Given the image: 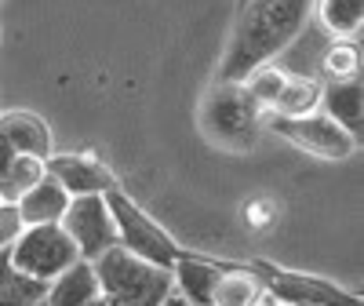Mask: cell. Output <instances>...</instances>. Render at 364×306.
<instances>
[{
  "label": "cell",
  "instance_id": "obj_1",
  "mask_svg": "<svg viewBox=\"0 0 364 306\" xmlns=\"http://www.w3.org/2000/svg\"><path fill=\"white\" fill-rule=\"evenodd\" d=\"M310 8L314 0H245L223 51L219 80H245L255 66L284 55L310 26Z\"/></svg>",
  "mask_w": 364,
  "mask_h": 306
},
{
  "label": "cell",
  "instance_id": "obj_19",
  "mask_svg": "<svg viewBox=\"0 0 364 306\" xmlns=\"http://www.w3.org/2000/svg\"><path fill=\"white\" fill-rule=\"evenodd\" d=\"M44 157H33V153H15L11 164L0 175V201H18L37 179H44Z\"/></svg>",
  "mask_w": 364,
  "mask_h": 306
},
{
  "label": "cell",
  "instance_id": "obj_25",
  "mask_svg": "<svg viewBox=\"0 0 364 306\" xmlns=\"http://www.w3.org/2000/svg\"><path fill=\"white\" fill-rule=\"evenodd\" d=\"M87 306H117V302H113V299H106V295H95Z\"/></svg>",
  "mask_w": 364,
  "mask_h": 306
},
{
  "label": "cell",
  "instance_id": "obj_10",
  "mask_svg": "<svg viewBox=\"0 0 364 306\" xmlns=\"http://www.w3.org/2000/svg\"><path fill=\"white\" fill-rule=\"evenodd\" d=\"M0 139H4L15 153H33V157H51L55 153V135L44 117L29 110H8L0 113Z\"/></svg>",
  "mask_w": 364,
  "mask_h": 306
},
{
  "label": "cell",
  "instance_id": "obj_26",
  "mask_svg": "<svg viewBox=\"0 0 364 306\" xmlns=\"http://www.w3.org/2000/svg\"><path fill=\"white\" fill-rule=\"evenodd\" d=\"M259 306H291V302H277V299H269V295H266V299H262Z\"/></svg>",
  "mask_w": 364,
  "mask_h": 306
},
{
  "label": "cell",
  "instance_id": "obj_12",
  "mask_svg": "<svg viewBox=\"0 0 364 306\" xmlns=\"http://www.w3.org/2000/svg\"><path fill=\"white\" fill-rule=\"evenodd\" d=\"M70 204V194L58 186V182L44 172V179H37L33 186H29L15 208H18V216H22V226H37V223H58L63 219V211Z\"/></svg>",
  "mask_w": 364,
  "mask_h": 306
},
{
  "label": "cell",
  "instance_id": "obj_3",
  "mask_svg": "<svg viewBox=\"0 0 364 306\" xmlns=\"http://www.w3.org/2000/svg\"><path fill=\"white\" fill-rule=\"evenodd\" d=\"M262 120L266 110L248 95L240 80H219L200 110V125L208 139L226 149H252L262 132Z\"/></svg>",
  "mask_w": 364,
  "mask_h": 306
},
{
  "label": "cell",
  "instance_id": "obj_16",
  "mask_svg": "<svg viewBox=\"0 0 364 306\" xmlns=\"http://www.w3.org/2000/svg\"><path fill=\"white\" fill-rule=\"evenodd\" d=\"M310 19L324 37H357L364 26V0H314Z\"/></svg>",
  "mask_w": 364,
  "mask_h": 306
},
{
  "label": "cell",
  "instance_id": "obj_14",
  "mask_svg": "<svg viewBox=\"0 0 364 306\" xmlns=\"http://www.w3.org/2000/svg\"><path fill=\"white\" fill-rule=\"evenodd\" d=\"M266 299V281L259 270L233 266L219 270V281L211 288V306H259Z\"/></svg>",
  "mask_w": 364,
  "mask_h": 306
},
{
  "label": "cell",
  "instance_id": "obj_11",
  "mask_svg": "<svg viewBox=\"0 0 364 306\" xmlns=\"http://www.w3.org/2000/svg\"><path fill=\"white\" fill-rule=\"evenodd\" d=\"M95 295H102V292H99L95 266H91L87 259L70 263V266L58 273V278H51L48 288H44L48 306H87Z\"/></svg>",
  "mask_w": 364,
  "mask_h": 306
},
{
  "label": "cell",
  "instance_id": "obj_21",
  "mask_svg": "<svg viewBox=\"0 0 364 306\" xmlns=\"http://www.w3.org/2000/svg\"><path fill=\"white\" fill-rule=\"evenodd\" d=\"M44 288L48 281H37V278H26V273H11V278L0 285V306H29V302H37L44 299Z\"/></svg>",
  "mask_w": 364,
  "mask_h": 306
},
{
  "label": "cell",
  "instance_id": "obj_17",
  "mask_svg": "<svg viewBox=\"0 0 364 306\" xmlns=\"http://www.w3.org/2000/svg\"><path fill=\"white\" fill-rule=\"evenodd\" d=\"M321 110V80L317 77H284L277 99L269 102L266 117H306Z\"/></svg>",
  "mask_w": 364,
  "mask_h": 306
},
{
  "label": "cell",
  "instance_id": "obj_20",
  "mask_svg": "<svg viewBox=\"0 0 364 306\" xmlns=\"http://www.w3.org/2000/svg\"><path fill=\"white\" fill-rule=\"evenodd\" d=\"M284 70L277 66V63H262V66H255L245 80H240V84H245V91H248V95L269 113V102L273 99H277V91H281V84H284Z\"/></svg>",
  "mask_w": 364,
  "mask_h": 306
},
{
  "label": "cell",
  "instance_id": "obj_18",
  "mask_svg": "<svg viewBox=\"0 0 364 306\" xmlns=\"http://www.w3.org/2000/svg\"><path fill=\"white\" fill-rule=\"evenodd\" d=\"M360 77V33L331 37L321 51V80H353Z\"/></svg>",
  "mask_w": 364,
  "mask_h": 306
},
{
  "label": "cell",
  "instance_id": "obj_8",
  "mask_svg": "<svg viewBox=\"0 0 364 306\" xmlns=\"http://www.w3.org/2000/svg\"><path fill=\"white\" fill-rule=\"evenodd\" d=\"M262 281H266V295L277 302H291V306H364L360 295L339 288L336 281L314 278V273H295V270H277V266H262Z\"/></svg>",
  "mask_w": 364,
  "mask_h": 306
},
{
  "label": "cell",
  "instance_id": "obj_22",
  "mask_svg": "<svg viewBox=\"0 0 364 306\" xmlns=\"http://www.w3.org/2000/svg\"><path fill=\"white\" fill-rule=\"evenodd\" d=\"M18 233H22V216L15 201H0V248H11Z\"/></svg>",
  "mask_w": 364,
  "mask_h": 306
},
{
  "label": "cell",
  "instance_id": "obj_23",
  "mask_svg": "<svg viewBox=\"0 0 364 306\" xmlns=\"http://www.w3.org/2000/svg\"><path fill=\"white\" fill-rule=\"evenodd\" d=\"M11 273H15V266H11V248H0V285H4Z\"/></svg>",
  "mask_w": 364,
  "mask_h": 306
},
{
  "label": "cell",
  "instance_id": "obj_24",
  "mask_svg": "<svg viewBox=\"0 0 364 306\" xmlns=\"http://www.w3.org/2000/svg\"><path fill=\"white\" fill-rule=\"evenodd\" d=\"M161 306H193V302H190V299H182V295H178V292L171 288V292H168V295L161 299Z\"/></svg>",
  "mask_w": 364,
  "mask_h": 306
},
{
  "label": "cell",
  "instance_id": "obj_27",
  "mask_svg": "<svg viewBox=\"0 0 364 306\" xmlns=\"http://www.w3.org/2000/svg\"><path fill=\"white\" fill-rule=\"evenodd\" d=\"M29 306H48V299H37V302H29Z\"/></svg>",
  "mask_w": 364,
  "mask_h": 306
},
{
  "label": "cell",
  "instance_id": "obj_6",
  "mask_svg": "<svg viewBox=\"0 0 364 306\" xmlns=\"http://www.w3.org/2000/svg\"><path fill=\"white\" fill-rule=\"evenodd\" d=\"M266 120L284 142L299 146L302 153L321 161H350L360 149V139H353L343 125H336L324 110L306 113V117H266Z\"/></svg>",
  "mask_w": 364,
  "mask_h": 306
},
{
  "label": "cell",
  "instance_id": "obj_15",
  "mask_svg": "<svg viewBox=\"0 0 364 306\" xmlns=\"http://www.w3.org/2000/svg\"><path fill=\"white\" fill-rule=\"evenodd\" d=\"M219 281V266H211L204 259H190V255H178L171 266V288L190 299L193 306H211V288Z\"/></svg>",
  "mask_w": 364,
  "mask_h": 306
},
{
  "label": "cell",
  "instance_id": "obj_7",
  "mask_svg": "<svg viewBox=\"0 0 364 306\" xmlns=\"http://www.w3.org/2000/svg\"><path fill=\"white\" fill-rule=\"evenodd\" d=\"M70 233V241L77 244V255L80 259H99L106 248L117 244V230H113V216H109V204L106 194H84V197H70L63 219H58Z\"/></svg>",
  "mask_w": 364,
  "mask_h": 306
},
{
  "label": "cell",
  "instance_id": "obj_9",
  "mask_svg": "<svg viewBox=\"0 0 364 306\" xmlns=\"http://www.w3.org/2000/svg\"><path fill=\"white\" fill-rule=\"evenodd\" d=\"M48 175L63 186L70 197H84V194H106L117 186V175L95 161L87 157V153H51V157L44 161Z\"/></svg>",
  "mask_w": 364,
  "mask_h": 306
},
{
  "label": "cell",
  "instance_id": "obj_2",
  "mask_svg": "<svg viewBox=\"0 0 364 306\" xmlns=\"http://www.w3.org/2000/svg\"><path fill=\"white\" fill-rule=\"evenodd\" d=\"M91 266H95V278H99V292L117 306H161V299L171 292L168 266L132 255L120 244L106 248L99 259H91Z\"/></svg>",
  "mask_w": 364,
  "mask_h": 306
},
{
  "label": "cell",
  "instance_id": "obj_28",
  "mask_svg": "<svg viewBox=\"0 0 364 306\" xmlns=\"http://www.w3.org/2000/svg\"><path fill=\"white\" fill-rule=\"evenodd\" d=\"M240 4H245V0H237V8H240Z\"/></svg>",
  "mask_w": 364,
  "mask_h": 306
},
{
  "label": "cell",
  "instance_id": "obj_4",
  "mask_svg": "<svg viewBox=\"0 0 364 306\" xmlns=\"http://www.w3.org/2000/svg\"><path fill=\"white\" fill-rule=\"evenodd\" d=\"M106 204H109V216H113V230H117V244L120 248H128L132 255H142L149 263H157V266H175V259L182 255V248L171 241V233L154 223L146 216V211L120 190H106Z\"/></svg>",
  "mask_w": 364,
  "mask_h": 306
},
{
  "label": "cell",
  "instance_id": "obj_13",
  "mask_svg": "<svg viewBox=\"0 0 364 306\" xmlns=\"http://www.w3.org/2000/svg\"><path fill=\"white\" fill-rule=\"evenodd\" d=\"M321 110L343 125L353 139H360V77L353 80H321Z\"/></svg>",
  "mask_w": 364,
  "mask_h": 306
},
{
  "label": "cell",
  "instance_id": "obj_5",
  "mask_svg": "<svg viewBox=\"0 0 364 306\" xmlns=\"http://www.w3.org/2000/svg\"><path fill=\"white\" fill-rule=\"evenodd\" d=\"M77 244L58 223H37V226H22V233L11 244V266L26 278L51 281L58 278L70 263H77Z\"/></svg>",
  "mask_w": 364,
  "mask_h": 306
}]
</instances>
